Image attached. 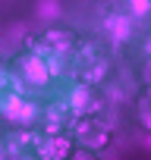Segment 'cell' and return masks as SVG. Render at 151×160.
<instances>
[{"label": "cell", "mask_w": 151, "mask_h": 160, "mask_svg": "<svg viewBox=\"0 0 151 160\" xmlns=\"http://www.w3.org/2000/svg\"><path fill=\"white\" fill-rule=\"evenodd\" d=\"M66 160H98V157H95L91 151H72V154H69Z\"/></svg>", "instance_id": "3957f363"}, {"label": "cell", "mask_w": 151, "mask_h": 160, "mask_svg": "<svg viewBox=\"0 0 151 160\" xmlns=\"http://www.w3.org/2000/svg\"><path fill=\"white\" fill-rule=\"evenodd\" d=\"M22 66H25V78H29L32 85H47L50 72H47V66L41 63V57H25Z\"/></svg>", "instance_id": "6da1fadb"}, {"label": "cell", "mask_w": 151, "mask_h": 160, "mask_svg": "<svg viewBox=\"0 0 151 160\" xmlns=\"http://www.w3.org/2000/svg\"><path fill=\"white\" fill-rule=\"evenodd\" d=\"M44 148H47V151H41V157H47V160H66V157L72 154L66 138H54V141H47Z\"/></svg>", "instance_id": "7a4b0ae2"}]
</instances>
